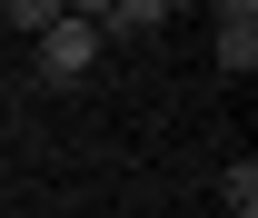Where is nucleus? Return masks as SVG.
Wrapping results in <instances>:
<instances>
[{
    "label": "nucleus",
    "mask_w": 258,
    "mask_h": 218,
    "mask_svg": "<svg viewBox=\"0 0 258 218\" xmlns=\"http://www.w3.org/2000/svg\"><path fill=\"white\" fill-rule=\"evenodd\" d=\"M90 60H99V30H90V10H60V20L40 30V80H80Z\"/></svg>",
    "instance_id": "obj_1"
},
{
    "label": "nucleus",
    "mask_w": 258,
    "mask_h": 218,
    "mask_svg": "<svg viewBox=\"0 0 258 218\" xmlns=\"http://www.w3.org/2000/svg\"><path fill=\"white\" fill-rule=\"evenodd\" d=\"M219 69H228V80H248V69H258V10H248V0H228V10H219Z\"/></svg>",
    "instance_id": "obj_2"
},
{
    "label": "nucleus",
    "mask_w": 258,
    "mask_h": 218,
    "mask_svg": "<svg viewBox=\"0 0 258 218\" xmlns=\"http://www.w3.org/2000/svg\"><path fill=\"white\" fill-rule=\"evenodd\" d=\"M90 30H99V40H149L159 10H149V0H109V10H90Z\"/></svg>",
    "instance_id": "obj_3"
},
{
    "label": "nucleus",
    "mask_w": 258,
    "mask_h": 218,
    "mask_svg": "<svg viewBox=\"0 0 258 218\" xmlns=\"http://www.w3.org/2000/svg\"><path fill=\"white\" fill-rule=\"evenodd\" d=\"M219 198H228V218H258V169H248V159H228V179H219Z\"/></svg>",
    "instance_id": "obj_4"
},
{
    "label": "nucleus",
    "mask_w": 258,
    "mask_h": 218,
    "mask_svg": "<svg viewBox=\"0 0 258 218\" xmlns=\"http://www.w3.org/2000/svg\"><path fill=\"white\" fill-rule=\"evenodd\" d=\"M50 20H60V0H0V30H30V40H40Z\"/></svg>",
    "instance_id": "obj_5"
}]
</instances>
